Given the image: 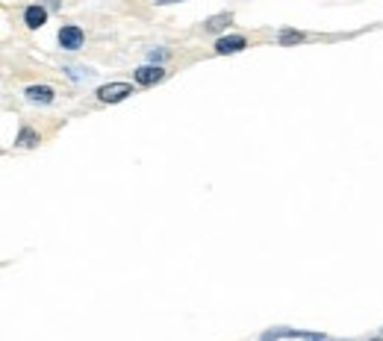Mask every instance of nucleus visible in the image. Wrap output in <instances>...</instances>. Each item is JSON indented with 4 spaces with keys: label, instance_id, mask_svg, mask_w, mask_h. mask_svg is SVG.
Instances as JSON below:
<instances>
[{
    "label": "nucleus",
    "instance_id": "1",
    "mask_svg": "<svg viewBox=\"0 0 383 341\" xmlns=\"http://www.w3.org/2000/svg\"><path fill=\"white\" fill-rule=\"evenodd\" d=\"M127 94H133V89L127 82H112V85H104V89L97 92V97H101L104 103H118Z\"/></svg>",
    "mask_w": 383,
    "mask_h": 341
},
{
    "label": "nucleus",
    "instance_id": "2",
    "mask_svg": "<svg viewBox=\"0 0 383 341\" xmlns=\"http://www.w3.org/2000/svg\"><path fill=\"white\" fill-rule=\"evenodd\" d=\"M60 48L62 50H80L83 48V30L80 27H74V24L62 27L60 30Z\"/></svg>",
    "mask_w": 383,
    "mask_h": 341
},
{
    "label": "nucleus",
    "instance_id": "3",
    "mask_svg": "<svg viewBox=\"0 0 383 341\" xmlns=\"http://www.w3.org/2000/svg\"><path fill=\"white\" fill-rule=\"evenodd\" d=\"M162 77H165V71L153 68V65H145V68L136 71V82H141V85H153V82H160Z\"/></svg>",
    "mask_w": 383,
    "mask_h": 341
},
{
    "label": "nucleus",
    "instance_id": "4",
    "mask_svg": "<svg viewBox=\"0 0 383 341\" xmlns=\"http://www.w3.org/2000/svg\"><path fill=\"white\" fill-rule=\"evenodd\" d=\"M27 97H30L33 103H50L53 101V89H50V85H30V89H27Z\"/></svg>",
    "mask_w": 383,
    "mask_h": 341
},
{
    "label": "nucleus",
    "instance_id": "5",
    "mask_svg": "<svg viewBox=\"0 0 383 341\" xmlns=\"http://www.w3.org/2000/svg\"><path fill=\"white\" fill-rule=\"evenodd\" d=\"M245 48V38L242 36H230V38H218L216 45V53H236Z\"/></svg>",
    "mask_w": 383,
    "mask_h": 341
},
{
    "label": "nucleus",
    "instance_id": "6",
    "mask_svg": "<svg viewBox=\"0 0 383 341\" xmlns=\"http://www.w3.org/2000/svg\"><path fill=\"white\" fill-rule=\"evenodd\" d=\"M45 18H48V12L41 9V6H30L24 12V21H27V27H30V30H39L41 24H45Z\"/></svg>",
    "mask_w": 383,
    "mask_h": 341
},
{
    "label": "nucleus",
    "instance_id": "7",
    "mask_svg": "<svg viewBox=\"0 0 383 341\" xmlns=\"http://www.w3.org/2000/svg\"><path fill=\"white\" fill-rule=\"evenodd\" d=\"M18 145H21V147H36V145H39V133L30 130V126H24L21 136H18Z\"/></svg>",
    "mask_w": 383,
    "mask_h": 341
},
{
    "label": "nucleus",
    "instance_id": "8",
    "mask_svg": "<svg viewBox=\"0 0 383 341\" xmlns=\"http://www.w3.org/2000/svg\"><path fill=\"white\" fill-rule=\"evenodd\" d=\"M227 21H230V15H216V18H209V21H207V30H209V33H216V30H221V27H224Z\"/></svg>",
    "mask_w": 383,
    "mask_h": 341
},
{
    "label": "nucleus",
    "instance_id": "9",
    "mask_svg": "<svg viewBox=\"0 0 383 341\" xmlns=\"http://www.w3.org/2000/svg\"><path fill=\"white\" fill-rule=\"evenodd\" d=\"M301 38H304V36H301V33H295V30H286V33L280 36L283 45H292V41H301Z\"/></svg>",
    "mask_w": 383,
    "mask_h": 341
},
{
    "label": "nucleus",
    "instance_id": "10",
    "mask_svg": "<svg viewBox=\"0 0 383 341\" xmlns=\"http://www.w3.org/2000/svg\"><path fill=\"white\" fill-rule=\"evenodd\" d=\"M48 6H50V9H56V6H60V0H48Z\"/></svg>",
    "mask_w": 383,
    "mask_h": 341
},
{
    "label": "nucleus",
    "instance_id": "11",
    "mask_svg": "<svg viewBox=\"0 0 383 341\" xmlns=\"http://www.w3.org/2000/svg\"><path fill=\"white\" fill-rule=\"evenodd\" d=\"M309 341H328V338H324V335H313V338H309Z\"/></svg>",
    "mask_w": 383,
    "mask_h": 341
},
{
    "label": "nucleus",
    "instance_id": "12",
    "mask_svg": "<svg viewBox=\"0 0 383 341\" xmlns=\"http://www.w3.org/2000/svg\"><path fill=\"white\" fill-rule=\"evenodd\" d=\"M372 341H383V338H372Z\"/></svg>",
    "mask_w": 383,
    "mask_h": 341
}]
</instances>
